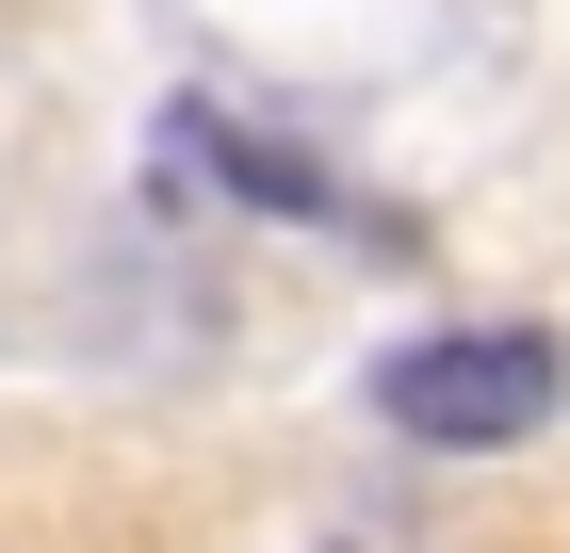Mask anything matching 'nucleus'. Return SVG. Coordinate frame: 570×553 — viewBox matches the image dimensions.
<instances>
[{
    "mask_svg": "<svg viewBox=\"0 0 570 553\" xmlns=\"http://www.w3.org/2000/svg\"><path fill=\"white\" fill-rule=\"evenodd\" d=\"M164 164L245 179V213H343V196H326V164H294V147H262V130H228V115H179V130H164Z\"/></svg>",
    "mask_w": 570,
    "mask_h": 553,
    "instance_id": "nucleus-2",
    "label": "nucleus"
},
{
    "mask_svg": "<svg viewBox=\"0 0 570 553\" xmlns=\"http://www.w3.org/2000/svg\"><path fill=\"white\" fill-rule=\"evenodd\" d=\"M570 391V342L554 326H440V342H392L375 358V407L440 456H489V440H538Z\"/></svg>",
    "mask_w": 570,
    "mask_h": 553,
    "instance_id": "nucleus-1",
    "label": "nucleus"
}]
</instances>
